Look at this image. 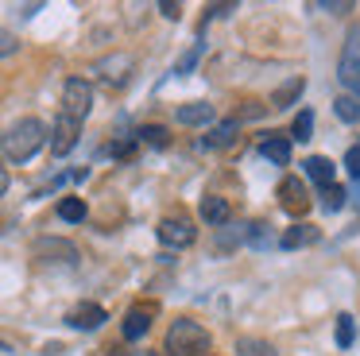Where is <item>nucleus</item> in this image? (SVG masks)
Segmentation results:
<instances>
[{"label":"nucleus","mask_w":360,"mask_h":356,"mask_svg":"<svg viewBox=\"0 0 360 356\" xmlns=\"http://www.w3.org/2000/svg\"><path fill=\"white\" fill-rule=\"evenodd\" d=\"M290 136H295L298 144H306V139L314 136V113H310V108H302V113L295 116V124H290Z\"/></svg>","instance_id":"obj_22"},{"label":"nucleus","mask_w":360,"mask_h":356,"mask_svg":"<svg viewBox=\"0 0 360 356\" xmlns=\"http://www.w3.org/2000/svg\"><path fill=\"white\" fill-rule=\"evenodd\" d=\"M163 348H167V356H202L205 348H210V333H205V325H198L194 317H179V322H171V329H167Z\"/></svg>","instance_id":"obj_2"},{"label":"nucleus","mask_w":360,"mask_h":356,"mask_svg":"<svg viewBox=\"0 0 360 356\" xmlns=\"http://www.w3.org/2000/svg\"><path fill=\"white\" fill-rule=\"evenodd\" d=\"M132 151H136V139H120V144H109V147H105V155H117V159H128Z\"/></svg>","instance_id":"obj_26"},{"label":"nucleus","mask_w":360,"mask_h":356,"mask_svg":"<svg viewBox=\"0 0 360 356\" xmlns=\"http://www.w3.org/2000/svg\"><path fill=\"white\" fill-rule=\"evenodd\" d=\"M349 198H352V201H356V205H360V178H356V186H352V193H349Z\"/></svg>","instance_id":"obj_31"},{"label":"nucleus","mask_w":360,"mask_h":356,"mask_svg":"<svg viewBox=\"0 0 360 356\" xmlns=\"http://www.w3.org/2000/svg\"><path fill=\"white\" fill-rule=\"evenodd\" d=\"M159 12H163L167 20H179V12H182V8H179V4H171V0H163V4H159Z\"/></svg>","instance_id":"obj_28"},{"label":"nucleus","mask_w":360,"mask_h":356,"mask_svg":"<svg viewBox=\"0 0 360 356\" xmlns=\"http://www.w3.org/2000/svg\"><path fill=\"white\" fill-rule=\"evenodd\" d=\"M16 35H8V31H0V58H4V54H12V51H16Z\"/></svg>","instance_id":"obj_27"},{"label":"nucleus","mask_w":360,"mask_h":356,"mask_svg":"<svg viewBox=\"0 0 360 356\" xmlns=\"http://www.w3.org/2000/svg\"><path fill=\"white\" fill-rule=\"evenodd\" d=\"M259 155L271 159L275 167H287V163H290V139L279 136V132H267V136L259 139Z\"/></svg>","instance_id":"obj_11"},{"label":"nucleus","mask_w":360,"mask_h":356,"mask_svg":"<svg viewBox=\"0 0 360 356\" xmlns=\"http://www.w3.org/2000/svg\"><path fill=\"white\" fill-rule=\"evenodd\" d=\"M78 136H82V120H74V116L63 113V116L55 120V132H51V155H55V159L70 155L74 144H78Z\"/></svg>","instance_id":"obj_5"},{"label":"nucleus","mask_w":360,"mask_h":356,"mask_svg":"<svg viewBox=\"0 0 360 356\" xmlns=\"http://www.w3.org/2000/svg\"><path fill=\"white\" fill-rule=\"evenodd\" d=\"M302 89H306V82H302V77H290V82L283 85V89H275L271 105H275V108H287L295 97H302Z\"/></svg>","instance_id":"obj_18"},{"label":"nucleus","mask_w":360,"mask_h":356,"mask_svg":"<svg viewBox=\"0 0 360 356\" xmlns=\"http://www.w3.org/2000/svg\"><path fill=\"white\" fill-rule=\"evenodd\" d=\"M151 317H155V306H132L124 314V325H120V329H124V341H140L143 333L151 329Z\"/></svg>","instance_id":"obj_10"},{"label":"nucleus","mask_w":360,"mask_h":356,"mask_svg":"<svg viewBox=\"0 0 360 356\" xmlns=\"http://www.w3.org/2000/svg\"><path fill=\"white\" fill-rule=\"evenodd\" d=\"M66 322H70L74 329H97V325L109 322V314H105V306H97V302H82V306H74L70 314H66Z\"/></svg>","instance_id":"obj_9"},{"label":"nucleus","mask_w":360,"mask_h":356,"mask_svg":"<svg viewBox=\"0 0 360 356\" xmlns=\"http://www.w3.org/2000/svg\"><path fill=\"white\" fill-rule=\"evenodd\" d=\"M58 217H63V221H86V201L82 198H63L58 201Z\"/></svg>","instance_id":"obj_21"},{"label":"nucleus","mask_w":360,"mask_h":356,"mask_svg":"<svg viewBox=\"0 0 360 356\" xmlns=\"http://www.w3.org/2000/svg\"><path fill=\"white\" fill-rule=\"evenodd\" d=\"M35 260L43 263H74L78 260V248L70 240H58V236H39L35 240Z\"/></svg>","instance_id":"obj_7"},{"label":"nucleus","mask_w":360,"mask_h":356,"mask_svg":"<svg viewBox=\"0 0 360 356\" xmlns=\"http://www.w3.org/2000/svg\"><path fill=\"white\" fill-rule=\"evenodd\" d=\"M174 116H179V124H186V128H198V124L213 120V105H205V101H190V105H182Z\"/></svg>","instance_id":"obj_13"},{"label":"nucleus","mask_w":360,"mask_h":356,"mask_svg":"<svg viewBox=\"0 0 360 356\" xmlns=\"http://www.w3.org/2000/svg\"><path fill=\"white\" fill-rule=\"evenodd\" d=\"M337 77L345 82V89H352V97H360V27H352L349 39H345L341 62H337Z\"/></svg>","instance_id":"obj_3"},{"label":"nucleus","mask_w":360,"mask_h":356,"mask_svg":"<svg viewBox=\"0 0 360 356\" xmlns=\"http://www.w3.org/2000/svg\"><path fill=\"white\" fill-rule=\"evenodd\" d=\"M318 236H321V232L314 229V224H290V229L279 236V244L287 248V252H295V248H310V244H318Z\"/></svg>","instance_id":"obj_12"},{"label":"nucleus","mask_w":360,"mask_h":356,"mask_svg":"<svg viewBox=\"0 0 360 356\" xmlns=\"http://www.w3.org/2000/svg\"><path fill=\"white\" fill-rule=\"evenodd\" d=\"M352 337H356V325H352V317H349V314H341V317H337V345L349 348V345H352Z\"/></svg>","instance_id":"obj_24"},{"label":"nucleus","mask_w":360,"mask_h":356,"mask_svg":"<svg viewBox=\"0 0 360 356\" xmlns=\"http://www.w3.org/2000/svg\"><path fill=\"white\" fill-rule=\"evenodd\" d=\"M345 170H349L352 178H360V144H352L349 151H345Z\"/></svg>","instance_id":"obj_25"},{"label":"nucleus","mask_w":360,"mask_h":356,"mask_svg":"<svg viewBox=\"0 0 360 356\" xmlns=\"http://www.w3.org/2000/svg\"><path fill=\"white\" fill-rule=\"evenodd\" d=\"M43 144H47V124L39 116H24V120H16L0 136V147H4V159L8 163H27Z\"/></svg>","instance_id":"obj_1"},{"label":"nucleus","mask_w":360,"mask_h":356,"mask_svg":"<svg viewBox=\"0 0 360 356\" xmlns=\"http://www.w3.org/2000/svg\"><path fill=\"white\" fill-rule=\"evenodd\" d=\"M8 193V167H4V159H0V198Z\"/></svg>","instance_id":"obj_30"},{"label":"nucleus","mask_w":360,"mask_h":356,"mask_svg":"<svg viewBox=\"0 0 360 356\" xmlns=\"http://www.w3.org/2000/svg\"><path fill=\"white\" fill-rule=\"evenodd\" d=\"M345 201H349V190H345V186H326V190H321V209H326V213H337V209H345Z\"/></svg>","instance_id":"obj_19"},{"label":"nucleus","mask_w":360,"mask_h":356,"mask_svg":"<svg viewBox=\"0 0 360 356\" xmlns=\"http://www.w3.org/2000/svg\"><path fill=\"white\" fill-rule=\"evenodd\" d=\"M302 167H306V174H310L314 182L321 186V190H326V186H333V170H337V167L329 163V155H310Z\"/></svg>","instance_id":"obj_14"},{"label":"nucleus","mask_w":360,"mask_h":356,"mask_svg":"<svg viewBox=\"0 0 360 356\" xmlns=\"http://www.w3.org/2000/svg\"><path fill=\"white\" fill-rule=\"evenodd\" d=\"M236 132H240V120H236V116H233V120L217 124V128H213L210 136L202 139V147H229V144H233V139H236Z\"/></svg>","instance_id":"obj_15"},{"label":"nucleus","mask_w":360,"mask_h":356,"mask_svg":"<svg viewBox=\"0 0 360 356\" xmlns=\"http://www.w3.org/2000/svg\"><path fill=\"white\" fill-rule=\"evenodd\" d=\"M136 356H155V352H148V348H143V352H136Z\"/></svg>","instance_id":"obj_32"},{"label":"nucleus","mask_w":360,"mask_h":356,"mask_svg":"<svg viewBox=\"0 0 360 356\" xmlns=\"http://www.w3.org/2000/svg\"><path fill=\"white\" fill-rule=\"evenodd\" d=\"M318 8H326V12H349V0H333V4H318Z\"/></svg>","instance_id":"obj_29"},{"label":"nucleus","mask_w":360,"mask_h":356,"mask_svg":"<svg viewBox=\"0 0 360 356\" xmlns=\"http://www.w3.org/2000/svg\"><path fill=\"white\" fill-rule=\"evenodd\" d=\"M159 240H163L167 248H190L198 240V229L186 217H163V221H159Z\"/></svg>","instance_id":"obj_6"},{"label":"nucleus","mask_w":360,"mask_h":356,"mask_svg":"<svg viewBox=\"0 0 360 356\" xmlns=\"http://www.w3.org/2000/svg\"><path fill=\"white\" fill-rule=\"evenodd\" d=\"M89 108H94V85L86 77H70L63 85V113L74 116V120H86Z\"/></svg>","instance_id":"obj_4"},{"label":"nucleus","mask_w":360,"mask_h":356,"mask_svg":"<svg viewBox=\"0 0 360 356\" xmlns=\"http://www.w3.org/2000/svg\"><path fill=\"white\" fill-rule=\"evenodd\" d=\"M202 217H205V224H225L229 221V201L217 198V193L202 198Z\"/></svg>","instance_id":"obj_16"},{"label":"nucleus","mask_w":360,"mask_h":356,"mask_svg":"<svg viewBox=\"0 0 360 356\" xmlns=\"http://www.w3.org/2000/svg\"><path fill=\"white\" fill-rule=\"evenodd\" d=\"M333 113L341 116L345 124H356V120H360V97H352V93H341V97L333 101Z\"/></svg>","instance_id":"obj_17"},{"label":"nucleus","mask_w":360,"mask_h":356,"mask_svg":"<svg viewBox=\"0 0 360 356\" xmlns=\"http://www.w3.org/2000/svg\"><path fill=\"white\" fill-rule=\"evenodd\" d=\"M136 139H143V144H151V147H167V128L163 124H143V128L136 132Z\"/></svg>","instance_id":"obj_23"},{"label":"nucleus","mask_w":360,"mask_h":356,"mask_svg":"<svg viewBox=\"0 0 360 356\" xmlns=\"http://www.w3.org/2000/svg\"><path fill=\"white\" fill-rule=\"evenodd\" d=\"M279 205L287 209V213H295V217L310 209V193H306V182H302V178H295V174L283 178V182H279Z\"/></svg>","instance_id":"obj_8"},{"label":"nucleus","mask_w":360,"mask_h":356,"mask_svg":"<svg viewBox=\"0 0 360 356\" xmlns=\"http://www.w3.org/2000/svg\"><path fill=\"white\" fill-rule=\"evenodd\" d=\"M236 356H275V348L259 337H240L236 341Z\"/></svg>","instance_id":"obj_20"}]
</instances>
